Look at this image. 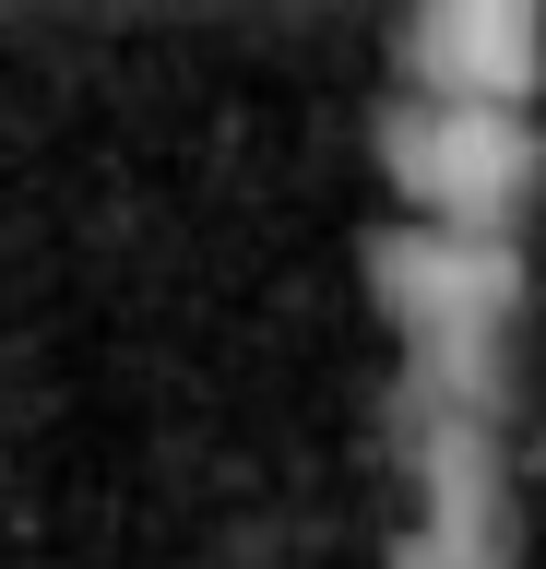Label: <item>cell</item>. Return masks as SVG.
<instances>
[{
	"label": "cell",
	"instance_id": "obj_2",
	"mask_svg": "<svg viewBox=\"0 0 546 569\" xmlns=\"http://www.w3.org/2000/svg\"><path fill=\"white\" fill-rule=\"evenodd\" d=\"M368 154L404 226H451V238H523L546 202V119L523 107H451V96H380L368 107Z\"/></svg>",
	"mask_w": 546,
	"mask_h": 569
},
{
	"label": "cell",
	"instance_id": "obj_1",
	"mask_svg": "<svg viewBox=\"0 0 546 569\" xmlns=\"http://www.w3.org/2000/svg\"><path fill=\"white\" fill-rule=\"evenodd\" d=\"M368 297L393 320L404 403H475V416L510 403V345H523V309H535V249L523 238H451V226L393 213L368 238Z\"/></svg>",
	"mask_w": 546,
	"mask_h": 569
},
{
	"label": "cell",
	"instance_id": "obj_4",
	"mask_svg": "<svg viewBox=\"0 0 546 569\" xmlns=\"http://www.w3.org/2000/svg\"><path fill=\"white\" fill-rule=\"evenodd\" d=\"M393 96H451V107H523L546 96V12L523 0H439L393 36Z\"/></svg>",
	"mask_w": 546,
	"mask_h": 569
},
{
	"label": "cell",
	"instance_id": "obj_3",
	"mask_svg": "<svg viewBox=\"0 0 546 569\" xmlns=\"http://www.w3.org/2000/svg\"><path fill=\"white\" fill-rule=\"evenodd\" d=\"M393 475H404L393 569H510L523 558V498H510L499 416L393 391Z\"/></svg>",
	"mask_w": 546,
	"mask_h": 569
}]
</instances>
